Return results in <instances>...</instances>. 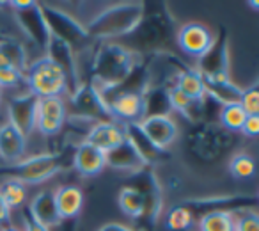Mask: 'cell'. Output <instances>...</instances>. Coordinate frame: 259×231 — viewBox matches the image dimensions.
<instances>
[{"label": "cell", "mask_w": 259, "mask_h": 231, "mask_svg": "<svg viewBox=\"0 0 259 231\" xmlns=\"http://www.w3.org/2000/svg\"><path fill=\"white\" fill-rule=\"evenodd\" d=\"M142 64V55L132 47L107 41L100 43L91 62L89 82L101 93V96L121 87Z\"/></svg>", "instance_id": "cell-1"}, {"label": "cell", "mask_w": 259, "mask_h": 231, "mask_svg": "<svg viewBox=\"0 0 259 231\" xmlns=\"http://www.w3.org/2000/svg\"><path fill=\"white\" fill-rule=\"evenodd\" d=\"M146 13V6L142 2H124L114 4L110 8L98 13L89 23H83L87 34L93 41L107 43L117 37H128L139 27Z\"/></svg>", "instance_id": "cell-2"}, {"label": "cell", "mask_w": 259, "mask_h": 231, "mask_svg": "<svg viewBox=\"0 0 259 231\" xmlns=\"http://www.w3.org/2000/svg\"><path fill=\"white\" fill-rule=\"evenodd\" d=\"M64 169V155L62 153H37V155L22 159L16 164L0 166V178L16 180L20 183L39 185L52 180Z\"/></svg>", "instance_id": "cell-3"}, {"label": "cell", "mask_w": 259, "mask_h": 231, "mask_svg": "<svg viewBox=\"0 0 259 231\" xmlns=\"http://www.w3.org/2000/svg\"><path fill=\"white\" fill-rule=\"evenodd\" d=\"M137 43V54L142 55L144 52L149 54H158L165 50V45L170 40H176V30H174V20L170 18L167 9H156L153 13H144V18L139 23V27L130 34Z\"/></svg>", "instance_id": "cell-4"}, {"label": "cell", "mask_w": 259, "mask_h": 231, "mask_svg": "<svg viewBox=\"0 0 259 231\" xmlns=\"http://www.w3.org/2000/svg\"><path fill=\"white\" fill-rule=\"evenodd\" d=\"M41 9H43V16L47 20L48 30L52 36L69 45L76 55L89 50L93 40L87 34L85 25L78 18H75L66 9L55 8L50 4H41Z\"/></svg>", "instance_id": "cell-5"}, {"label": "cell", "mask_w": 259, "mask_h": 231, "mask_svg": "<svg viewBox=\"0 0 259 231\" xmlns=\"http://www.w3.org/2000/svg\"><path fill=\"white\" fill-rule=\"evenodd\" d=\"M25 84L27 89L36 94L37 98L69 94L66 75L54 61H50L45 55L29 62L25 69Z\"/></svg>", "instance_id": "cell-6"}, {"label": "cell", "mask_w": 259, "mask_h": 231, "mask_svg": "<svg viewBox=\"0 0 259 231\" xmlns=\"http://www.w3.org/2000/svg\"><path fill=\"white\" fill-rule=\"evenodd\" d=\"M233 146V134L224 130L220 125L211 121H202L188 135V148L199 160H215Z\"/></svg>", "instance_id": "cell-7"}, {"label": "cell", "mask_w": 259, "mask_h": 231, "mask_svg": "<svg viewBox=\"0 0 259 231\" xmlns=\"http://www.w3.org/2000/svg\"><path fill=\"white\" fill-rule=\"evenodd\" d=\"M71 107H73V118H76L80 121H85V123L94 125V123L114 121L110 115V110L107 107V101L103 100L101 93L89 80H83L71 93Z\"/></svg>", "instance_id": "cell-8"}, {"label": "cell", "mask_w": 259, "mask_h": 231, "mask_svg": "<svg viewBox=\"0 0 259 231\" xmlns=\"http://www.w3.org/2000/svg\"><path fill=\"white\" fill-rule=\"evenodd\" d=\"M204 82H227L231 80V45L226 30L215 37L213 47L195 62Z\"/></svg>", "instance_id": "cell-9"}, {"label": "cell", "mask_w": 259, "mask_h": 231, "mask_svg": "<svg viewBox=\"0 0 259 231\" xmlns=\"http://www.w3.org/2000/svg\"><path fill=\"white\" fill-rule=\"evenodd\" d=\"M15 23L18 30L23 34V37L29 40V43L41 52V55L47 54L48 43H50V30H48L47 20L43 16V9L37 2H30L27 8L11 9Z\"/></svg>", "instance_id": "cell-10"}, {"label": "cell", "mask_w": 259, "mask_h": 231, "mask_svg": "<svg viewBox=\"0 0 259 231\" xmlns=\"http://www.w3.org/2000/svg\"><path fill=\"white\" fill-rule=\"evenodd\" d=\"M103 100L107 101V107L110 110L112 120L119 125L141 123L146 118L144 93L134 89L112 91L105 94Z\"/></svg>", "instance_id": "cell-11"}, {"label": "cell", "mask_w": 259, "mask_h": 231, "mask_svg": "<svg viewBox=\"0 0 259 231\" xmlns=\"http://www.w3.org/2000/svg\"><path fill=\"white\" fill-rule=\"evenodd\" d=\"M135 181L132 187H135L142 196V201H144V213H142V219L149 224V226H156L160 215H162L163 210V190L162 183H160L156 173L151 167H146L144 171L134 174Z\"/></svg>", "instance_id": "cell-12"}, {"label": "cell", "mask_w": 259, "mask_h": 231, "mask_svg": "<svg viewBox=\"0 0 259 231\" xmlns=\"http://www.w3.org/2000/svg\"><path fill=\"white\" fill-rule=\"evenodd\" d=\"M37 101L39 98L30 91H23L9 98L6 110H8V123H11L23 137H30L36 130V115H37Z\"/></svg>", "instance_id": "cell-13"}, {"label": "cell", "mask_w": 259, "mask_h": 231, "mask_svg": "<svg viewBox=\"0 0 259 231\" xmlns=\"http://www.w3.org/2000/svg\"><path fill=\"white\" fill-rule=\"evenodd\" d=\"M192 213L194 210H202V213L208 212H231L236 213L241 210H255L257 198L255 196L243 194H224V196H209V198H192L183 203Z\"/></svg>", "instance_id": "cell-14"}, {"label": "cell", "mask_w": 259, "mask_h": 231, "mask_svg": "<svg viewBox=\"0 0 259 231\" xmlns=\"http://www.w3.org/2000/svg\"><path fill=\"white\" fill-rule=\"evenodd\" d=\"M215 37L208 25L201 22H188L176 32V43L185 55L199 61L213 47Z\"/></svg>", "instance_id": "cell-15"}, {"label": "cell", "mask_w": 259, "mask_h": 231, "mask_svg": "<svg viewBox=\"0 0 259 231\" xmlns=\"http://www.w3.org/2000/svg\"><path fill=\"white\" fill-rule=\"evenodd\" d=\"M68 121V107L62 96L39 98L37 101L36 130L45 137L57 135Z\"/></svg>", "instance_id": "cell-16"}, {"label": "cell", "mask_w": 259, "mask_h": 231, "mask_svg": "<svg viewBox=\"0 0 259 231\" xmlns=\"http://www.w3.org/2000/svg\"><path fill=\"white\" fill-rule=\"evenodd\" d=\"M141 130L149 139L153 146L160 151L165 153L180 137V127L178 121L170 114L160 115H146L144 120L139 123Z\"/></svg>", "instance_id": "cell-17"}, {"label": "cell", "mask_w": 259, "mask_h": 231, "mask_svg": "<svg viewBox=\"0 0 259 231\" xmlns=\"http://www.w3.org/2000/svg\"><path fill=\"white\" fill-rule=\"evenodd\" d=\"M45 57H48L50 61H54L55 64L62 69V73L66 75V80H68L69 94H71L73 91L82 84V79H80L78 55L75 54V50H73L69 45H66L64 41H61V40H57V37L52 36Z\"/></svg>", "instance_id": "cell-18"}, {"label": "cell", "mask_w": 259, "mask_h": 231, "mask_svg": "<svg viewBox=\"0 0 259 231\" xmlns=\"http://www.w3.org/2000/svg\"><path fill=\"white\" fill-rule=\"evenodd\" d=\"M105 160H107L108 167L121 171V173H130L132 176L144 171L146 167H149L146 159L139 153V149L128 139H124L117 148L105 153Z\"/></svg>", "instance_id": "cell-19"}, {"label": "cell", "mask_w": 259, "mask_h": 231, "mask_svg": "<svg viewBox=\"0 0 259 231\" xmlns=\"http://www.w3.org/2000/svg\"><path fill=\"white\" fill-rule=\"evenodd\" d=\"M124 139L126 137L121 125L114 123V121H108V123H94L85 132V139L83 141L89 142L94 148H98L100 151L107 153L110 149L117 148Z\"/></svg>", "instance_id": "cell-20"}, {"label": "cell", "mask_w": 259, "mask_h": 231, "mask_svg": "<svg viewBox=\"0 0 259 231\" xmlns=\"http://www.w3.org/2000/svg\"><path fill=\"white\" fill-rule=\"evenodd\" d=\"M73 167H75L76 173L85 178L96 176L107 167L105 153L91 146L89 142H80L73 151Z\"/></svg>", "instance_id": "cell-21"}, {"label": "cell", "mask_w": 259, "mask_h": 231, "mask_svg": "<svg viewBox=\"0 0 259 231\" xmlns=\"http://www.w3.org/2000/svg\"><path fill=\"white\" fill-rule=\"evenodd\" d=\"M27 139L13 127L11 123L0 125V160L8 164H16L25 159Z\"/></svg>", "instance_id": "cell-22"}, {"label": "cell", "mask_w": 259, "mask_h": 231, "mask_svg": "<svg viewBox=\"0 0 259 231\" xmlns=\"http://www.w3.org/2000/svg\"><path fill=\"white\" fill-rule=\"evenodd\" d=\"M27 212L32 215L34 220L41 224L45 227H54L59 226L62 222V219L59 217L57 206H55V198H54V190H41L37 192L32 198V201L29 203V208Z\"/></svg>", "instance_id": "cell-23"}, {"label": "cell", "mask_w": 259, "mask_h": 231, "mask_svg": "<svg viewBox=\"0 0 259 231\" xmlns=\"http://www.w3.org/2000/svg\"><path fill=\"white\" fill-rule=\"evenodd\" d=\"M55 206H57L59 217L64 219H75L80 215L83 208V192L75 185H62L54 190Z\"/></svg>", "instance_id": "cell-24"}, {"label": "cell", "mask_w": 259, "mask_h": 231, "mask_svg": "<svg viewBox=\"0 0 259 231\" xmlns=\"http://www.w3.org/2000/svg\"><path fill=\"white\" fill-rule=\"evenodd\" d=\"M174 87L181 91L185 96H188L190 100L197 101L202 100L206 96V87H204V80H202L201 73L195 68H187L178 75Z\"/></svg>", "instance_id": "cell-25"}, {"label": "cell", "mask_w": 259, "mask_h": 231, "mask_svg": "<svg viewBox=\"0 0 259 231\" xmlns=\"http://www.w3.org/2000/svg\"><path fill=\"white\" fill-rule=\"evenodd\" d=\"M206 94L211 98L215 103H219L220 107L229 103H240L241 96V87L236 86L233 82V79L227 80V82H204Z\"/></svg>", "instance_id": "cell-26"}, {"label": "cell", "mask_w": 259, "mask_h": 231, "mask_svg": "<svg viewBox=\"0 0 259 231\" xmlns=\"http://www.w3.org/2000/svg\"><path fill=\"white\" fill-rule=\"evenodd\" d=\"M117 205L126 217H130V219H142L144 201H142L141 192L135 187H132V185L122 187L117 194Z\"/></svg>", "instance_id": "cell-27"}, {"label": "cell", "mask_w": 259, "mask_h": 231, "mask_svg": "<svg viewBox=\"0 0 259 231\" xmlns=\"http://www.w3.org/2000/svg\"><path fill=\"white\" fill-rule=\"evenodd\" d=\"M197 231H234V213L208 212L202 213L197 222Z\"/></svg>", "instance_id": "cell-28"}, {"label": "cell", "mask_w": 259, "mask_h": 231, "mask_svg": "<svg viewBox=\"0 0 259 231\" xmlns=\"http://www.w3.org/2000/svg\"><path fill=\"white\" fill-rule=\"evenodd\" d=\"M245 120H247V114L241 108L240 103H229L220 107L219 110V123L220 127L224 128L229 134H234V132H240L241 127H243Z\"/></svg>", "instance_id": "cell-29"}, {"label": "cell", "mask_w": 259, "mask_h": 231, "mask_svg": "<svg viewBox=\"0 0 259 231\" xmlns=\"http://www.w3.org/2000/svg\"><path fill=\"white\" fill-rule=\"evenodd\" d=\"M0 196L11 210L22 208L27 201V187L16 180H4L0 185Z\"/></svg>", "instance_id": "cell-30"}, {"label": "cell", "mask_w": 259, "mask_h": 231, "mask_svg": "<svg viewBox=\"0 0 259 231\" xmlns=\"http://www.w3.org/2000/svg\"><path fill=\"white\" fill-rule=\"evenodd\" d=\"M229 173L236 180H248L255 173V160L245 151L234 153L229 162Z\"/></svg>", "instance_id": "cell-31"}, {"label": "cell", "mask_w": 259, "mask_h": 231, "mask_svg": "<svg viewBox=\"0 0 259 231\" xmlns=\"http://www.w3.org/2000/svg\"><path fill=\"white\" fill-rule=\"evenodd\" d=\"M165 224L170 231H188L194 226V213L183 205H176L167 213Z\"/></svg>", "instance_id": "cell-32"}, {"label": "cell", "mask_w": 259, "mask_h": 231, "mask_svg": "<svg viewBox=\"0 0 259 231\" xmlns=\"http://www.w3.org/2000/svg\"><path fill=\"white\" fill-rule=\"evenodd\" d=\"M240 105L247 115H259V89L257 82L252 84L250 87L241 91Z\"/></svg>", "instance_id": "cell-33"}, {"label": "cell", "mask_w": 259, "mask_h": 231, "mask_svg": "<svg viewBox=\"0 0 259 231\" xmlns=\"http://www.w3.org/2000/svg\"><path fill=\"white\" fill-rule=\"evenodd\" d=\"M234 231H259V217L255 210H241L234 213Z\"/></svg>", "instance_id": "cell-34"}, {"label": "cell", "mask_w": 259, "mask_h": 231, "mask_svg": "<svg viewBox=\"0 0 259 231\" xmlns=\"http://www.w3.org/2000/svg\"><path fill=\"white\" fill-rule=\"evenodd\" d=\"M20 86H25V73L15 68L0 69V91L4 89H16Z\"/></svg>", "instance_id": "cell-35"}, {"label": "cell", "mask_w": 259, "mask_h": 231, "mask_svg": "<svg viewBox=\"0 0 259 231\" xmlns=\"http://www.w3.org/2000/svg\"><path fill=\"white\" fill-rule=\"evenodd\" d=\"M241 134L245 135V137H257L259 134V115H247V120H245L243 127H241Z\"/></svg>", "instance_id": "cell-36"}, {"label": "cell", "mask_w": 259, "mask_h": 231, "mask_svg": "<svg viewBox=\"0 0 259 231\" xmlns=\"http://www.w3.org/2000/svg\"><path fill=\"white\" fill-rule=\"evenodd\" d=\"M22 220H23V227H25V231H50L48 227H45V226H41L37 220H34L32 219V215H30L29 212H23V215H22Z\"/></svg>", "instance_id": "cell-37"}, {"label": "cell", "mask_w": 259, "mask_h": 231, "mask_svg": "<svg viewBox=\"0 0 259 231\" xmlns=\"http://www.w3.org/2000/svg\"><path fill=\"white\" fill-rule=\"evenodd\" d=\"M11 212H13V210L9 208L8 205H6V201L2 199V196H0V226H2V227L13 226V222H11Z\"/></svg>", "instance_id": "cell-38"}, {"label": "cell", "mask_w": 259, "mask_h": 231, "mask_svg": "<svg viewBox=\"0 0 259 231\" xmlns=\"http://www.w3.org/2000/svg\"><path fill=\"white\" fill-rule=\"evenodd\" d=\"M98 231H142V229H135V227L126 226V224H121V222H107Z\"/></svg>", "instance_id": "cell-39"}, {"label": "cell", "mask_w": 259, "mask_h": 231, "mask_svg": "<svg viewBox=\"0 0 259 231\" xmlns=\"http://www.w3.org/2000/svg\"><path fill=\"white\" fill-rule=\"evenodd\" d=\"M6 40H13V37H9V36H6L4 32H2V30H0V43H4Z\"/></svg>", "instance_id": "cell-40"}, {"label": "cell", "mask_w": 259, "mask_h": 231, "mask_svg": "<svg viewBox=\"0 0 259 231\" xmlns=\"http://www.w3.org/2000/svg\"><path fill=\"white\" fill-rule=\"evenodd\" d=\"M2 231H20V229H16L15 226H9V227H2Z\"/></svg>", "instance_id": "cell-41"}, {"label": "cell", "mask_w": 259, "mask_h": 231, "mask_svg": "<svg viewBox=\"0 0 259 231\" xmlns=\"http://www.w3.org/2000/svg\"><path fill=\"white\" fill-rule=\"evenodd\" d=\"M2 101H4V91H0V107H2Z\"/></svg>", "instance_id": "cell-42"}]
</instances>
